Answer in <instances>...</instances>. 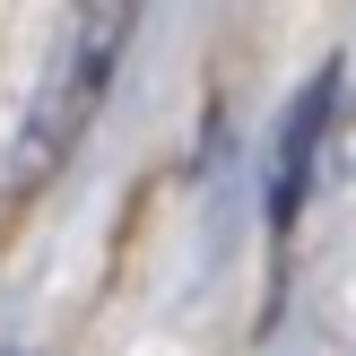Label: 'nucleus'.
Returning <instances> with one entry per match:
<instances>
[{
    "instance_id": "2",
    "label": "nucleus",
    "mask_w": 356,
    "mask_h": 356,
    "mask_svg": "<svg viewBox=\"0 0 356 356\" xmlns=\"http://www.w3.org/2000/svg\"><path fill=\"white\" fill-rule=\"evenodd\" d=\"M330 104H339V61H322L305 79V96L287 104V122H278V156H270V235L287 243L296 218H305L313 200V165H322V139H330Z\"/></svg>"
},
{
    "instance_id": "3",
    "label": "nucleus",
    "mask_w": 356,
    "mask_h": 356,
    "mask_svg": "<svg viewBox=\"0 0 356 356\" xmlns=\"http://www.w3.org/2000/svg\"><path fill=\"white\" fill-rule=\"evenodd\" d=\"M0 356H17V348H0Z\"/></svg>"
},
{
    "instance_id": "1",
    "label": "nucleus",
    "mask_w": 356,
    "mask_h": 356,
    "mask_svg": "<svg viewBox=\"0 0 356 356\" xmlns=\"http://www.w3.org/2000/svg\"><path fill=\"white\" fill-rule=\"evenodd\" d=\"M139 9H148V0H70L61 44H52L44 79H35V104H26V122H17V139H9V183H0L9 200H35V191L79 156V139L96 131L104 96H113L122 52H131V35H139Z\"/></svg>"
}]
</instances>
